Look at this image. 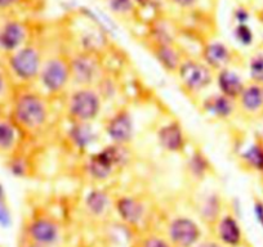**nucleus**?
Wrapping results in <instances>:
<instances>
[{
	"instance_id": "nucleus-1",
	"label": "nucleus",
	"mask_w": 263,
	"mask_h": 247,
	"mask_svg": "<svg viewBox=\"0 0 263 247\" xmlns=\"http://www.w3.org/2000/svg\"><path fill=\"white\" fill-rule=\"evenodd\" d=\"M52 102L36 87H16L11 98L9 117L25 138L36 139L49 130L53 116Z\"/></svg>"
},
{
	"instance_id": "nucleus-25",
	"label": "nucleus",
	"mask_w": 263,
	"mask_h": 247,
	"mask_svg": "<svg viewBox=\"0 0 263 247\" xmlns=\"http://www.w3.org/2000/svg\"><path fill=\"white\" fill-rule=\"evenodd\" d=\"M6 166L8 173L18 179L29 178L30 175H32V170H34L32 161L30 160L29 156L22 153L21 151L7 157Z\"/></svg>"
},
{
	"instance_id": "nucleus-30",
	"label": "nucleus",
	"mask_w": 263,
	"mask_h": 247,
	"mask_svg": "<svg viewBox=\"0 0 263 247\" xmlns=\"http://www.w3.org/2000/svg\"><path fill=\"white\" fill-rule=\"evenodd\" d=\"M107 7L110 12L119 17H130L137 11V6L133 0H107Z\"/></svg>"
},
{
	"instance_id": "nucleus-42",
	"label": "nucleus",
	"mask_w": 263,
	"mask_h": 247,
	"mask_svg": "<svg viewBox=\"0 0 263 247\" xmlns=\"http://www.w3.org/2000/svg\"><path fill=\"white\" fill-rule=\"evenodd\" d=\"M259 19H260V22H262V24H263V9H262V11H260V13H259Z\"/></svg>"
},
{
	"instance_id": "nucleus-39",
	"label": "nucleus",
	"mask_w": 263,
	"mask_h": 247,
	"mask_svg": "<svg viewBox=\"0 0 263 247\" xmlns=\"http://www.w3.org/2000/svg\"><path fill=\"white\" fill-rule=\"evenodd\" d=\"M17 247H53V246H44V244H37V243H32V242L29 241H24V239H20L18 246Z\"/></svg>"
},
{
	"instance_id": "nucleus-3",
	"label": "nucleus",
	"mask_w": 263,
	"mask_h": 247,
	"mask_svg": "<svg viewBox=\"0 0 263 247\" xmlns=\"http://www.w3.org/2000/svg\"><path fill=\"white\" fill-rule=\"evenodd\" d=\"M20 239L44 246L66 247L67 227L60 216L47 210H37L25 220Z\"/></svg>"
},
{
	"instance_id": "nucleus-17",
	"label": "nucleus",
	"mask_w": 263,
	"mask_h": 247,
	"mask_svg": "<svg viewBox=\"0 0 263 247\" xmlns=\"http://www.w3.org/2000/svg\"><path fill=\"white\" fill-rule=\"evenodd\" d=\"M199 108L203 115L216 121H229L237 113L236 100L218 92L201 97Z\"/></svg>"
},
{
	"instance_id": "nucleus-16",
	"label": "nucleus",
	"mask_w": 263,
	"mask_h": 247,
	"mask_svg": "<svg viewBox=\"0 0 263 247\" xmlns=\"http://www.w3.org/2000/svg\"><path fill=\"white\" fill-rule=\"evenodd\" d=\"M156 142L164 152L171 155L186 152V147L189 145L186 132L181 122L177 120L168 121L159 127L156 132Z\"/></svg>"
},
{
	"instance_id": "nucleus-26",
	"label": "nucleus",
	"mask_w": 263,
	"mask_h": 247,
	"mask_svg": "<svg viewBox=\"0 0 263 247\" xmlns=\"http://www.w3.org/2000/svg\"><path fill=\"white\" fill-rule=\"evenodd\" d=\"M133 247H173V244L160 229L150 228L137 234Z\"/></svg>"
},
{
	"instance_id": "nucleus-38",
	"label": "nucleus",
	"mask_w": 263,
	"mask_h": 247,
	"mask_svg": "<svg viewBox=\"0 0 263 247\" xmlns=\"http://www.w3.org/2000/svg\"><path fill=\"white\" fill-rule=\"evenodd\" d=\"M20 2H21V0H0V8L2 9L11 8V7L18 4Z\"/></svg>"
},
{
	"instance_id": "nucleus-31",
	"label": "nucleus",
	"mask_w": 263,
	"mask_h": 247,
	"mask_svg": "<svg viewBox=\"0 0 263 247\" xmlns=\"http://www.w3.org/2000/svg\"><path fill=\"white\" fill-rule=\"evenodd\" d=\"M232 35L237 44L242 45V47H250L254 43V32L248 24L235 25Z\"/></svg>"
},
{
	"instance_id": "nucleus-9",
	"label": "nucleus",
	"mask_w": 263,
	"mask_h": 247,
	"mask_svg": "<svg viewBox=\"0 0 263 247\" xmlns=\"http://www.w3.org/2000/svg\"><path fill=\"white\" fill-rule=\"evenodd\" d=\"M71 84L74 87H93L97 85L106 72L101 53L77 50L69 53Z\"/></svg>"
},
{
	"instance_id": "nucleus-13",
	"label": "nucleus",
	"mask_w": 263,
	"mask_h": 247,
	"mask_svg": "<svg viewBox=\"0 0 263 247\" xmlns=\"http://www.w3.org/2000/svg\"><path fill=\"white\" fill-rule=\"evenodd\" d=\"M226 211L223 197L218 191L208 190L196 196L194 200V213L196 219L209 232Z\"/></svg>"
},
{
	"instance_id": "nucleus-21",
	"label": "nucleus",
	"mask_w": 263,
	"mask_h": 247,
	"mask_svg": "<svg viewBox=\"0 0 263 247\" xmlns=\"http://www.w3.org/2000/svg\"><path fill=\"white\" fill-rule=\"evenodd\" d=\"M151 54L156 59L161 69L168 74L176 75L181 66L182 60L186 55L176 45V43H164V44H150Z\"/></svg>"
},
{
	"instance_id": "nucleus-18",
	"label": "nucleus",
	"mask_w": 263,
	"mask_h": 247,
	"mask_svg": "<svg viewBox=\"0 0 263 247\" xmlns=\"http://www.w3.org/2000/svg\"><path fill=\"white\" fill-rule=\"evenodd\" d=\"M200 59L209 69L217 72L219 70L234 66L236 54L227 44L219 40H214V42H208L204 44L200 53Z\"/></svg>"
},
{
	"instance_id": "nucleus-4",
	"label": "nucleus",
	"mask_w": 263,
	"mask_h": 247,
	"mask_svg": "<svg viewBox=\"0 0 263 247\" xmlns=\"http://www.w3.org/2000/svg\"><path fill=\"white\" fill-rule=\"evenodd\" d=\"M35 87L52 100H62L72 88L69 54L45 53L44 62Z\"/></svg>"
},
{
	"instance_id": "nucleus-36",
	"label": "nucleus",
	"mask_w": 263,
	"mask_h": 247,
	"mask_svg": "<svg viewBox=\"0 0 263 247\" xmlns=\"http://www.w3.org/2000/svg\"><path fill=\"white\" fill-rule=\"evenodd\" d=\"M194 247H224L221 242L217 241L211 233L208 236H204L200 241L197 242Z\"/></svg>"
},
{
	"instance_id": "nucleus-10",
	"label": "nucleus",
	"mask_w": 263,
	"mask_h": 247,
	"mask_svg": "<svg viewBox=\"0 0 263 247\" xmlns=\"http://www.w3.org/2000/svg\"><path fill=\"white\" fill-rule=\"evenodd\" d=\"M161 232L165 234L173 247H194L205 236L200 221L183 214L172 215L166 219Z\"/></svg>"
},
{
	"instance_id": "nucleus-35",
	"label": "nucleus",
	"mask_w": 263,
	"mask_h": 247,
	"mask_svg": "<svg viewBox=\"0 0 263 247\" xmlns=\"http://www.w3.org/2000/svg\"><path fill=\"white\" fill-rule=\"evenodd\" d=\"M253 213H254V218L257 223L263 229V200L254 198V201H253Z\"/></svg>"
},
{
	"instance_id": "nucleus-43",
	"label": "nucleus",
	"mask_w": 263,
	"mask_h": 247,
	"mask_svg": "<svg viewBox=\"0 0 263 247\" xmlns=\"http://www.w3.org/2000/svg\"><path fill=\"white\" fill-rule=\"evenodd\" d=\"M262 43H263V42H262Z\"/></svg>"
},
{
	"instance_id": "nucleus-37",
	"label": "nucleus",
	"mask_w": 263,
	"mask_h": 247,
	"mask_svg": "<svg viewBox=\"0 0 263 247\" xmlns=\"http://www.w3.org/2000/svg\"><path fill=\"white\" fill-rule=\"evenodd\" d=\"M199 0H171V3H173L174 6L178 7L181 9H190L192 7H195L197 4Z\"/></svg>"
},
{
	"instance_id": "nucleus-11",
	"label": "nucleus",
	"mask_w": 263,
	"mask_h": 247,
	"mask_svg": "<svg viewBox=\"0 0 263 247\" xmlns=\"http://www.w3.org/2000/svg\"><path fill=\"white\" fill-rule=\"evenodd\" d=\"M82 209L88 220L98 228L114 218V195L105 186H92L83 196Z\"/></svg>"
},
{
	"instance_id": "nucleus-40",
	"label": "nucleus",
	"mask_w": 263,
	"mask_h": 247,
	"mask_svg": "<svg viewBox=\"0 0 263 247\" xmlns=\"http://www.w3.org/2000/svg\"><path fill=\"white\" fill-rule=\"evenodd\" d=\"M137 7H146L153 3V0H133Z\"/></svg>"
},
{
	"instance_id": "nucleus-32",
	"label": "nucleus",
	"mask_w": 263,
	"mask_h": 247,
	"mask_svg": "<svg viewBox=\"0 0 263 247\" xmlns=\"http://www.w3.org/2000/svg\"><path fill=\"white\" fill-rule=\"evenodd\" d=\"M12 88H13V81L9 76L8 70L0 67V100H3L4 98L11 99L14 92V89H12Z\"/></svg>"
},
{
	"instance_id": "nucleus-8",
	"label": "nucleus",
	"mask_w": 263,
	"mask_h": 247,
	"mask_svg": "<svg viewBox=\"0 0 263 247\" xmlns=\"http://www.w3.org/2000/svg\"><path fill=\"white\" fill-rule=\"evenodd\" d=\"M214 74L216 72L209 69L200 58L186 55L178 71L176 72V76L182 90L187 95L192 98H201L203 93L214 84Z\"/></svg>"
},
{
	"instance_id": "nucleus-19",
	"label": "nucleus",
	"mask_w": 263,
	"mask_h": 247,
	"mask_svg": "<svg viewBox=\"0 0 263 247\" xmlns=\"http://www.w3.org/2000/svg\"><path fill=\"white\" fill-rule=\"evenodd\" d=\"M237 112L247 118L263 116V85L247 83L244 90L236 99Z\"/></svg>"
},
{
	"instance_id": "nucleus-6",
	"label": "nucleus",
	"mask_w": 263,
	"mask_h": 247,
	"mask_svg": "<svg viewBox=\"0 0 263 247\" xmlns=\"http://www.w3.org/2000/svg\"><path fill=\"white\" fill-rule=\"evenodd\" d=\"M63 116L72 122H96L105 102L93 87H74L62 99Z\"/></svg>"
},
{
	"instance_id": "nucleus-7",
	"label": "nucleus",
	"mask_w": 263,
	"mask_h": 247,
	"mask_svg": "<svg viewBox=\"0 0 263 247\" xmlns=\"http://www.w3.org/2000/svg\"><path fill=\"white\" fill-rule=\"evenodd\" d=\"M114 218L136 233L150 229L151 210L142 196L120 193L114 196Z\"/></svg>"
},
{
	"instance_id": "nucleus-29",
	"label": "nucleus",
	"mask_w": 263,
	"mask_h": 247,
	"mask_svg": "<svg viewBox=\"0 0 263 247\" xmlns=\"http://www.w3.org/2000/svg\"><path fill=\"white\" fill-rule=\"evenodd\" d=\"M250 83L263 85V50L253 53L247 64Z\"/></svg>"
},
{
	"instance_id": "nucleus-24",
	"label": "nucleus",
	"mask_w": 263,
	"mask_h": 247,
	"mask_svg": "<svg viewBox=\"0 0 263 247\" xmlns=\"http://www.w3.org/2000/svg\"><path fill=\"white\" fill-rule=\"evenodd\" d=\"M25 135L9 116L0 117V155L7 157L14 155L21 150Z\"/></svg>"
},
{
	"instance_id": "nucleus-27",
	"label": "nucleus",
	"mask_w": 263,
	"mask_h": 247,
	"mask_svg": "<svg viewBox=\"0 0 263 247\" xmlns=\"http://www.w3.org/2000/svg\"><path fill=\"white\" fill-rule=\"evenodd\" d=\"M240 161L247 169L260 171L263 169V146L260 143H252L240 153Z\"/></svg>"
},
{
	"instance_id": "nucleus-22",
	"label": "nucleus",
	"mask_w": 263,
	"mask_h": 247,
	"mask_svg": "<svg viewBox=\"0 0 263 247\" xmlns=\"http://www.w3.org/2000/svg\"><path fill=\"white\" fill-rule=\"evenodd\" d=\"M213 170L212 161L200 148H194L187 155L184 161V173L192 183H203Z\"/></svg>"
},
{
	"instance_id": "nucleus-34",
	"label": "nucleus",
	"mask_w": 263,
	"mask_h": 247,
	"mask_svg": "<svg viewBox=\"0 0 263 247\" xmlns=\"http://www.w3.org/2000/svg\"><path fill=\"white\" fill-rule=\"evenodd\" d=\"M232 17H234V22L236 25H244L249 22L250 13L247 8H244V7H237L236 9H234Z\"/></svg>"
},
{
	"instance_id": "nucleus-20",
	"label": "nucleus",
	"mask_w": 263,
	"mask_h": 247,
	"mask_svg": "<svg viewBox=\"0 0 263 247\" xmlns=\"http://www.w3.org/2000/svg\"><path fill=\"white\" fill-rule=\"evenodd\" d=\"M30 31L21 21H8L0 29V50L7 54L16 52L26 45Z\"/></svg>"
},
{
	"instance_id": "nucleus-23",
	"label": "nucleus",
	"mask_w": 263,
	"mask_h": 247,
	"mask_svg": "<svg viewBox=\"0 0 263 247\" xmlns=\"http://www.w3.org/2000/svg\"><path fill=\"white\" fill-rule=\"evenodd\" d=\"M214 85L217 88V92L236 100L244 90L247 81L240 72L234 70V67H227L214 74Z\"/></svg>"
},
{
	"instance_id": "nucleus-28",
	"label": "nucleus",
	"mask_w": 263,
	"mask_h": 247,
	"mask_svg": "<svg viewBox=\"0 0 263 247\" xmlns=\"http://www.w3.org/2000/svg\"><path fill=\"white\" fill-rule=\"evenodd\" d=\"M95 88L100 93V95L102 97L105 103L108 102V100H114L119 95L118 80L107 71L103 74V76L101 77L100 81L97 83V85Z\"/></svg>"
},
{
	"instance_id": "nucleus-15",
	"label": "nucleus",
	"mask_w": 263,
	"mask_h": 247,
	"mask_svg": "<svg viewBox=\"0 0 263 247\" xmlns=\"http://www.w3.org/2000/svg\"><path fill=\"white\" fill-rule=\"evenodd\" d=\"M211 234L224 247H241L244 244V231L239 218L232 211H224L212 228Z\"/></svg>"
},
{
	"instance_id": "nucleus-41",
	"label": "nucleus",
	"mask_w": 263,
	"mask_h": 247,
	"mask_svg": "<svg viewBox=\"0 0 263 247\" xmlns=\"http://www.w3.org/2000/svg\"><path fill=\"white\" fill-rule=\"evenodd\" d=\"M0 201H7V193L6 188H4L3 183L0 181Z\"/></svg>"
},
{
	"instance_id": "nucleus-2",
	"label": "nucleus",
	"mask_w": 263,
	"mask_h": 247,
	"mask_svg": "<svg viewBox=\"0 0 263 247\" xmlns=\"http://www.w3.org/2000/svg\"><path fill=\"white\" fill-rule=\"evenodd\" d=\"M130 146L108 143L97 151L85 155L83 161V174L92 186H103L132 162Z\"/></svg>"
},
{
	"instance_id": "nucleus-14",
	"label": "nucleus",
	"mask_w": 263,
	"mask_h": 247,
	"mask_svg": "<svg viewBox=\"0 0 263 247\" xmlns=\"http://www.w3.org/2000/svg\"><path fill=\"white\" fill-rule=\"evenodd\" d=\"M63 138L70 150L80 155H88L89 150H92V147H95L100 140V132L96 128L95 122L67 121V128Z\"/></svg>"
},
{
	"instance_id": "nucleus-33",
	"label": "nucleus",
	"mask_w": 263,
	"mask_h": 247,
	"mask_svg": "<svg viewBox=\"0 0 263 247\" xmlns=\"http://www.w3.org/2000/svg\"><path fill=\"white\" fill-rule=\"evenodd\" d=\"M13 223V215L7 201H0V228L8 229Z\"/></svg>"
},
{
	"instance_id": "nucleus-5",
	"label": "nucleus",
	"mask_w": 263,
	"mask_h": 247,
	"mask_svg": "<svg viewBox=\"0 0 263 247\" xmlns=\"http://www.w3.org/2000/svg\"><path fill=\"white\" fill-rule=\"evenodd\" d=\"M44 58L45 50L34 43L8 54L7 70L16 87H35Z\"/></svg>"
},
{
	"instance_id": "nucleus-12",
	"label": "nucleus",
	"mask_w": 263,
	"mask_h": 247,
	"mask_svg": "<svg viewBox=\"0 0 263 247\" xmlns=\"http://www.w3.org/2000/svg\"><path fill=\"white\" fill-rule=\"evenodd\" d=\"M102 132L108 143L130 146L136 135L135 117L126 107H119L106 117Z\"/></svg>"
}]
</instances>
